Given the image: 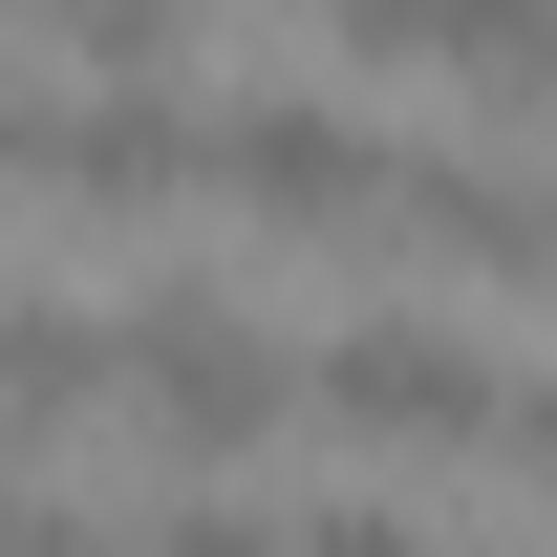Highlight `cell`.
<instances>
[{
	"label": "cell",
	"mask_w": 557,
	"mask_h": 557,
	"mask_svg": "<svg viewBox=\"0 0 557 557\" xmlns=\"http://www.w3.org/2000/svg\"><path fill=\"white\" fill-rule=\"evenodd\" d=\"M108 386H129V429L172 450V472H236V450H258L278 408H300V364H278L258 322H236V300H150Z\"/></svg>",
	"instance_id": "cell-1"
},
{
	"label": "cell",
	"mask_w": 557,
	"mask_h": 557,
	"mask_svg": "<svg viewBox=\"0 0 557 557\" xmlns=\"http://www.w3.org/2000/svg\"><path fill=\"white\" fill-rule=\"evenodd\" d=\"M300 408H344L364 450H493V408H515V364H493V344H450V322H408V300H386V322H344V344L300 364Z\"/></svg>",
	"instance_id": "cell-2"
},
{
	"label": "cell",
	"mask_w": 557,
	"mask_h": 557,
	"mask_svg": "<svg viewBox=\"0 0 557 557\" xmlns=\"http://www.w3.org/2000/svg\"><path fill=\"white\" fill-rule=\"evenodd\" d=\"M214 194H258L278 236H344V214H386V129L322 86H258V108H214Z\"/></svg>",
	"instance_id": "cell-3"
},
{
	"label": "cell",
	"mask_w": 557,
	"mask_h": 557,
	"mask_svg": "<svg viewBox=\"0 0 557 557\" xmlns=\"http://www.w3.org/2000/svg\"><path fill=\"white\" fill-rule=\"evenodd\" d=\"M344 44H408V65H450L472 108H557V0H322Z\"/></svg>",
	"instance_id": "cell-4"
},
{
	"label": "cell",
	"mask_w": 557,
	"mask_h": 557,
	"mask_svg": "<svg viewBox=\"0 0 557 557\" xmlns=\"http://www.w3.org/2000/svg\"><path fill=\"white\" fill-rule=\"evenodd\" d=\"M44 172H65V194H108V214H172V194L214 172V129L172 108V86H108V108H65V129H44Z\"/></svg>",
	"instance_id": "cell-5"
},
{
	"label": "cell",
	"mask_w": 557,
	"mask_h": 557,
	"mask_svg": "<svg viewBox=\"0 0 557 557\" xmlns=\"http://www.w3.org/2000/svg\"><path fill=\"white\" fill-rule=\"evenodd\" d=\"M108 364H129V322H86V300H0V450H44L65 408H108Z\"/></svg>",
	"instance_id": "cell-6"
},
{
	"label": "cell",
	"mask_w": 557,
	"mask_h": 557,
	"mask_svg": "<svg viewBox=\"0 0 557 557\" xmlns=\"http://www.w3.org/2000/svg\"><path fill=\"white\" fill-rule=\"evenodd\" d=\"M65 44L108 86H172V44H194V0H65Z\"/></svg>",
	"instance_id": "cell-7"
},
{
	"label": "cell",
	"mask_w": 557,
	"mask_h": 557,
	"mask_svg": "<svg viewBox=\"0 0 557 557\" xmlns=\"http://www.w3.org/2000/svg\"><path fill=\"white\" fill-rule=\"evenodd\" d=\"M493 450H515V472L557 493V386H515V408H493Z\"/></svg>",
	"instance_id": "cell-8"
},
{
	"label": "cell",
	"mask_w": 557,
	"mask_h": 557,
	"mask_svg": "<svg viewBox=\"0 0 557 557\" xmlns=\"http://www.w3.org/2000/svg\"><path fill=\"white\" fill-rule=\"evenodd\" d=\"M0 172H44V108H22V86H0Z\"/></svg>",
	"instance_id": "cell-9"
}]
</instances>
